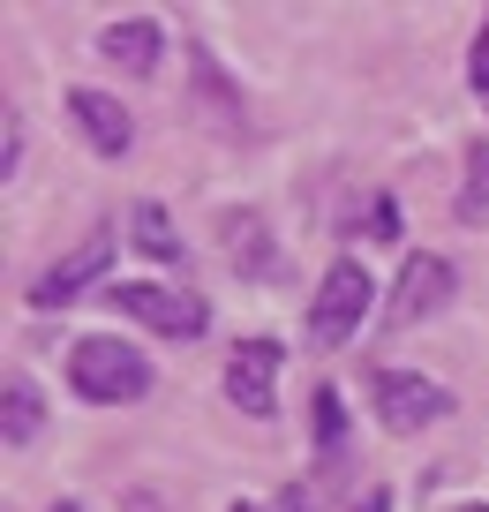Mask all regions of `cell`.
Instances as JSON below:
<instances>
[{"instance_id": "obj_1", "label": "cell", "mask_w": 489, "mask_h": 512, "mask_svg": "<svg viewBox=\"0 0 489 512\" xmlns=\"http://www.w3.org/2000/svg\"><path fill=\"white\" fill-rule=\"evenodd\" d=\"M68 384H76L91 407H128L151 392V362H143L128 339H76L68 347Z\"/></svg>"}, {"instance_id": "obj_2", "label": "cell", "mask_w": 489, "mask_h": 512, "mask_svg": "<svg viewBox=\"0 0 489 512\" xmlns=\"http://www.w3.org/2000/svg\"><path fill=\"white\" fill-rule=\"evenodd\" d=\"M369 302H377V287H369L362 256H339L332 272L316 279V294H309V339L316 347H347V339L362 332Z\"/></svg>"}, {"instance_id": "obj_3", "label": "cell", "mask_w": 489, "mask_h": 512, "mask_svg": "<svg viewBox=\"0 0 489 512\" xmlns=\"http://www.w3.org/2000/svg\"><path fill=\"white\" fill-rule=\"evenodd\" d=\"M113 309H121V317H136V324H151V332H166V339H196V332L211 324L204 294L158 287V279H128V287H113Z\"/></svg>"}, {"instance_id": "obj_4", "label": "cell", "mask_w": 489, "mask_h": 512, "mask_svg": "<svg viewBox=\"0 0 489 512\" xmlns=\"http://www.w3.org/2000/svg\"><path fill=\"white\" fill-rule=\"evenodd\" d=\"M106 272H113V226H98V234H83L76 249L53 264V272L31 279V309H68V302H83V287H98Z\"/></svg>"}, {"instance_id": "obj_5", "label": "cell", "mask_w": 489, "mask_h": 512, "mask_svg": "<svg viewBox=\"0 0 489 512\" xmlns=\"http://www.w3.org/2000/svg\"><path fill=\"white\" fill-rule=\"evenodd\" d=\"M279 369H286L279 339H241L234 362H226V400H234L241 415L271 422V415H279Z\"/></svg>"}, {"instance_id": "obj_6", "label": "cell", "mask_w": 489, "mask_h": 512, "mask_svg": "<svg viewBox=\"0 0 489 512\" xmlns=\"http://www.w3.org/2000/svg\"><path fill=\"white\" fill-rule=\"evenodd\" d=\"M377 415H384L392 437H414V430H429V422L452 415V392L429 384V377H414V369H377Z\"/></svg>"}, {"instance_id": "obj_7", "label": "cell", "mask_w": 489, "mask_h": 512, "mask_svg": "<svg viewBox=\"0 0 489 512\" xmlns=\"http://www.w3.org/2000/svg\"><path fill=\"white\" fill-rule=\"evenodd\" d=\"M444 302H452V264L422 249V256L399 264V287H392V302H384V324H392V332H414V324H429Z\"/></svg>"}, {"instance_id": "obj_8", "label": "cell", "mask_w": 489, "mask_h": 512, "mask_svg": "<svg viewBox=\"0 0 489 512\" xmlns=\"http://www.w3.org/2000/svg\"><path fill=\"white\" fill-rule=\"evenodd\" d=\"M68 113H76L83 144H91L98 159H121V151L136 144V121H128V106H121V98H106V91H68Z\"/></svg>"}, {"instance_id": "obj_9", "label": "cell", "mask_w": 489, "mask_h": 512, "mask_svg": "<svg viewBox=\"0 0 489 512\" xmlns=\"http://www.w3.org/2000/svg\"><path fill=\"white\" fill-rule=\"evenodd\" d=\"M158 53H166V31H158L151 16H128V23H106V31H98V61L128 68V76H151Z\"/></svg>"}, {"instance_id": "obj_10", "label": "cell", "mask_w": 489, "mask_h": 512, "mask_svg": "<svg viewBox=\"0 0 489 512\" xmlns=\"http://www.w3.org/2000/svg\"><path fill=\"white\" fill-rule=\"evenodd\" d=\"M38 422H46V400H38V384L16 369V377L0 384V437H8V445H31Z\"/></svg>"}, {"instance_id": "obj_11", "label": "cell", "mask_w": 489, "mask_h": 512, "mask_svg": "<svg viewBox=\"0 0 489 512\" xmlns=\"http://www.w3.org/2000/svg\"><path fill=\"white\" fill-rule=\"evenodd\" d=\"M128 241H136L143 256H158V264H181V234H174V219L158 204H136L128 211Z\"/></svg>"}, {"instance_id": "obj_12", "label": "cell", "mask_w": 489, "mask_h": 512, "mask_svg": "<svg viewBox=\"0 0 489 512\" xmlns=\"http://www.w3.org/2000/svg\"><path fill=\"white\" fill-rule=\"evenodd\" d=\"M226 249H234L241 272H271V241H264V219H256V211L226 219Z\"/></svg>"}, {"instance_id": "obj_13", "label": "cell", "mask_w": 489, "mask_h": 512, "mask_svg": "<svg viewBox=\"0 0 489 512\" xmlns=\"http://www.w3.org/2000/svg\"><path fill=\"white\" fill-rule=\"evenodd\" d=\"M339 437H347V407H339L332 384H316V445L339 452Z\"/></svg>"}, {"instance_id": "obj_14", "label": "cell", "mask_w": 489, "mask_h": 512, "mask_svg": "<svg viewBox=\"0 0 489 512\" xmlns=\"http://www.w3.org/2000/svg\"><path fill=\"white\" fill-rule=\"evenodd\" d=\"M459 219H489V151H474L467 189H459Z\"/></svg>"}, {"instance_id": "obj_15", "label": "cell", "mask_w": 489, "mask_h": 512, "mask_svg": "<svg viewBox=\"0 0 489 512\" xmlns=\"http://www.w3.org/2000/svg\"><path fill=\"white\" fill-rule=\"evenodd\" d=\"M467 83L489 98V16H482V31H474V53H467Z\"/></svg>"}, {"instance_id": "obj_16", "label": "cell", "mask_w": 489, "mask_h": 512, "mask_svg": "<svg viewBox=\"0 0 489 512\" xmlns=\"http://www.w3.org/2000/svg\"><path fill=\"white\" fill-rule=\"evenodd\" d=\"M16 166H23V121L8 113V144H0V181L16 174Z\"/></svg>"}, {"instance_id": "obj_17", "label": "cell", "mask_w": 489, "mask_h": 512, "mask_svg": "<svg viewBox=\"0 0 489 512\" xmlns=\"http://www.w3.org/2000/svg\"><path fill=\"white\" fill-rule=\"evenodd\" d=\"M369 241H399V211H392V204L369 211Z\"/></svg>"}, {"instance_id": "obj_18", "label": "cell", "mask_w": 489, "mask_h": 512, "mask_svg": "<svg viewBox=\"0 0 489 512\" xmlns=\"http://www.w3.org/2000/svg\"><path fill=\"white\" fill-rule=\"evenodd\" d=\"M362 512H392V490H369V497H362Z\"/></svg>"}, {"instance_id": "obj_19", "label": "cell", "mask_w": 489, "mask_h": 512, "mask_svg": "<svg viewBox=\"0 0 489 512\" xmlns=\"http://www.w3.org/2000/svg\"><path fill=\"white\" fill-rule=\"evenodd\" d=\"M279 512H309V497H301V490H286V497H279Z\"/></svg>"}, {"instance_id": "obj_20", "label": "cell", "mask_w": 489, "mask_h": 512, "mask_svg": "<svg viewBox=\"0 0 489 512\" xmlns=\"http://www.w3.org/2000/svg\"><path fill=\"white\" fill-rule=\"evenodd\" d=\"M53 512H83V505H76V497H61V505H53Z\"/></svg>"}, {"instance_id": "obj_21", "label": "cell", "mask_w": 489, "mask_h": 512, "mask_svg": "<svg viewBox=\"0 0 489 512\" xmlns=\"http://www.w3.org/2000/svg\"><path fill=\"white\" fill-rule=\"evenodd\" d=\"M226 512H256V505H226Z\"/></svg>"}, {"instance_id": "obj_22", "label": "cell", "mask_w": 489, "mask_h": 512, "mask_svg": "<svg viewBox=\"0 0 489 512\" xmlns=\"http://www.w3.org/2000/svg\"><path fill=\"white\" fill-rule=\"evenodd\" d=\"M459 512H489V505H459Z\"/></svg>"}]
</instances>
